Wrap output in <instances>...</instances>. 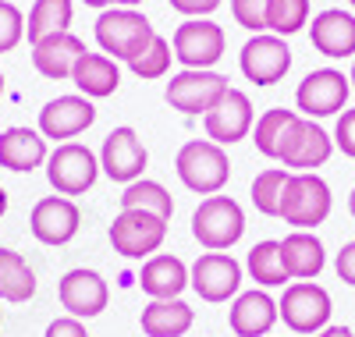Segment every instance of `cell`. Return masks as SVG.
Segmentation results:
<instances>
[{"label": "cell", "instance_id": "cell-19", "mask_svg": "<svg viewBox=\"0 0 355 337\" xmlns=\"http://www.w3.org/2000/svg\"><path fill=\"white\" fill-rule=\"evenodd\" d=\"M277 320H281L277 302L263 288L242 291L239 298L231 302V309H227V323H231L234 337H266Z\"/></svg>", "mask_w": 355, "mask_h": 337}, {"label": "cell", "instance_id": "cell-41", "mask_svg": "<svg viewBox=\"0 0 355 337\" xmlns=\"http://www.w3.org/2000/svg\"><path fill=\"white\" fill-rule=\"evenodd\" d=\"M316 337H355L352 327H341V323H331V327H323Z\"/></svg>", "mask_w": 355, "mask_h": 337}, {"label": "cell", "instance_id": "cell-25", "mask_svg": "<svg viewBox=\"0 0 355 337\" xmlns=\"http://www.w3.org/2000/svg\"><path fill=\"white\" fill-rule=\"evenodd\" d=\"M139 323L146 337H185L196 323V309L182 298H150Z\"/></svg>", "mask_w": 355, "mask_h": 337}, {"label": "cell", "instance_id": "cell-37", "mask_svg": "<svg viewBox=\"0 0 355 337\" xmlns=\"http://www.w3.org/2000/svg\"><path fill=\"white\" fill-rule=\"evenodd\" d=\"M334 146L345 153L348 160H355V107L338 114V125H334Z\"/></svg>", "mask_w": 355, "mask_h": 337}, {"label": "cell", "instance_id": "cell-46", "mask_svg": "<svg viewBox=\"0 0 355 337\" xmlns=\"http://www.w3.org/2000/svg\"><path fill=\"white\" fill-rule=\"evenodd\" d=\"M348 82H352V93H355V64H352V75H348Z\"/></svg>", "mask_w": 355, "mask_h": 337}, {"label": "cell", "instance_id": "cell-4", "mask_svg": "<svg viewBox=\"0 0 355 337\" xmlns=\"http://www.w3.org/2000/svg\"><path fill=\"white\" fill-rule=\"evenodd\" d=\"M245 234V209L231 196H206L192 213V238L206 252H227Z\"/></svg>", "mask_w": 355, "mask_h": 337}, {"label": "cell", "instance_id": "cell-5", "mask_svg": "<svg viewBox=\"0 0 355 337\" xmlns=\"http://www.w3.org/2000/svg\"><path fill=\"white\" fill-rule=\"evenodd\" d=\"M281 320L291 334H320L323 327H331V313H334V302L331 291L320 288L316 281H291L277 302Z\"/></svg>", "mask_w": 355, "mask_h": 337}, {"label": "cell", "instance_id": "cell-45", "mask_svg": "<svg viewBox=\"0 0 355 337\" xmlns=\"http://www.w3.org/2000/svg\"><path fill=\"white\" fill-rule=\"evenodd\" d=\"M82 4H89V8H107V0H82Z\"/></svg>", "mask_w": 355, "mask_h": 337}, {"label": "cell", "instance_id": "cell-33", "mask_svg": "<svg viewBox=\"0 0 355 337\" xmlns=\"http://www.w3.org/2000/svg\"><path fill=\"white\" fill-rule=\"evenodd\" d=\"M309 25V0H270L266 8V33L295 36Z\"/></svg>", "mask_w": 355, "mask_h": 337}, {"label": "cell", "instance_id": "cell-14", "mask_svg": "<svg viewBox=\"0 0 355 337\" xmlns=\"http://www.w3.org/2000/svg\"><path fill=\"white\" fill-rule=\"evenodd\" d=\"M146 164H150V153H146V146H142L135 128L121 125V128L107 132L103 149H100V171L110 181H117V185H132V181L142 178Z\"/></svg>", "mask_w": 355, "mask_h": 337}, {"label": "cell", "instance_id": "cell-21", "mask_svg": "<svg viewBox=\"0 0 355 337\" xmlns=\"http://www.w3.org/2000/svg\"><path fill=\"white\" fill-rule=\"evenodd\" d=\"M46 157H50V149L40 128L15 125V128L0 132V167H8L15 174H28V171L43 167Z\"/></svg>", "mask_w": 355, "mask_h": 337}, {"label": "cell", "instance_id": "cell-43", "mask_svg": "<svg viewBox=\"0 0 355 337\" xmlns=\"http://www.w3.org/2000/svg\"><path fill=\"white\" fill-rule=\"evenodd\" d=\"M8 213V192H4V185H0V217Z\"/></svg>", "mask_w": 355, "mask_h": 337}, {"label": "cell", "instance_id": "cell-49", "mask_svg": "<svg viewBox=\"0 0 355 337\" xmlns=\"http://www.w3.org/2000/svg\"><path fill=\"white\" fill-rule=\"evenodd\" d=\"M348 4H352V8H355V0H348Z\"/></svg>", "mask_w": 355, "mask_h": 337}, {"label": "cell", "instance_id": "cell-48", "mask_svg": "<svg viewBox=\"0 0 355 337\" xmlns=\"http://www.w3.org/2000/svg\"><path fill=\"white\" fill-rule=\"evenodd\" d=\"M0 323H4V313H0Z\"/></svg>", "mask_w": 355, "mask_h": 337}, {"label": "cell", "instance_id": "cell-31", "mask_svg": "<svg viewBox=\"0 0 355 337\" xmlns=\"http://www.w3.org/2000/svg\"><path fill=\"white\" fill-rule=\"evenodd\" d=\"M291 171L288 167H266L252 178V206L263 213V217H281V199H284V185H288Z\"/></svg>", "mask_w": 355, "mask_h": 337}, {"label": "cell", "instance_id": "cell-9", "mask_svg": "<svg viewBox=\"0 0 355 337\" xmlns=\"http://www.w3.org/2000/svg\"><path fill=\"white\" fill-rule=\"evenodd\" d=\"M227 78L220 71H192V68H182L178 75H171L167 89H164V100L174 107V110H182L189 117H206L227 93Z\"/></svg>", "mask_w": 355, "mask_h": 337}, {"label": "cell", "instance_id": "cell-26", "mask_svg": "<svg viewBox=\"0 0 355 337\" xmlns=\"http://www.w3.org/2000/svg\"><path fill=\"white\" fill-rule=\"evenodd\" d=\"M71 82L78 85V93L89 96V100H103V96H114L117 85H121V68L117 60L107 57V53H82L78 64L71 71Z\"/></svg>", "mask_w": 355, "mask_h": 337}, {"label": "cell", "instance_id": "cell-47", "mask_svg": "<svg viewBox=\"0 0 355 337\" xmlns=\"http://www.w3.org/2000/svg\"><path fill=\"white\" fill-rule=\"evenodd\" d=\"M0 96H4V71H0Z\"/></svg>", "mask_w": 355, "mask_h": 337}, {"label": "cell", "instance_id": "cell-27", "mask_svg": "<svg viewBox=\"0 0 355 337\" xmlns=\"http://www.w3.org/2000/svg\"><path fill=\"white\" fill-rule=\"evenodd\" d=\"M36 270L25 263V256L15 249H0V302L21 305L36 295Z\"/></svg>", "mask_w": 355, "mask_h": 337}, {"label": "cell", "instance_id": "cell-22", "mask_svg": "<svg viewBox=\"0 0 355 337\" xmlns=\"http://www.w3.org/2000/svg\"><path fill=\"white\" fill-rule=\"evenodd\" d=\"M309 40L316 46V53L323 57H352L355 53V15L341 11V8H327L320 11L309 25Z\"/></svg>", "mask_w": 355, "mask_h": 337}, {"label": "cell", "instance_id": "cell-44", "mask_svg": "<svg viewBox=\"0 0 355 337\" xmlns=\"http://www.w3.org/2000/svg\"><path fill=\"white\" fill-rule=\"evenodd\" d=\"M348 213H352V217H355V189L348 192Z\"/></svg>", "mask_w": 355, "mask_h": 337}, {"label": "cell", "instance_id": "cell-15", "mask_svg": "<svg viewBox=\"0 0 355 337\" xmlns=\"http://www.w3.org/2000/svg\"><path fill=\"white\" fill-rule=\"evenodd\" d=\"M82 227V209L75 199L68 196H46L33 206V213H28V231H33L36 241L43 245H68Z\"/></svg>", "mask_w": 355, "mask_h": 337}, {"label": "cell", "instance_id": "cell-6", "mask_svg": "<svg viewBox=\"0 0 355 337\" xmlns=\"http://www.w3.org/2000/svg\"><path fill=\"white\" fill-rule=\"evenodd\" d=\"M100 178V157L82 142H61L46 157V181L57 196H85Z\"/></svg>", "mask_w": 355, "mask_h": 337}, {"label": "cell", "instance_id": "cell-42", "mask_svg": "<svg viewBox=\"0 0 355 337\" xmlns=\"http://www.w3.org/2000/svg\"><path fill=\"white\" fill-rule=\"evenodd\" d=\"M107 4H110V8H139L142 0H107Z\"/></svg>", "mask_w": 355, "mask_h": 337}, {"label": "cell", "instance_id": "cell-29", "mask_svg": "<svg viewBox=\"0 0 355 337\" xmlns=\"http://www.w3.org/2000/svg\"><path fill=\"white\" fill-rule=\"evenodd\" d=\"M71 15H75L71 0H36L33 11H28V25H25L28 43H40L53 33H68Z\"/></svg>", "mask_w": 355, "mask_h": 337}, {"label": "cell", "instance_id": "cell-34", "mask_svg": "<svg viewBox=\"0 0 355 337\" xmlns=\"http://www.w3.org/2000/svg\"><path fill=\"white\" fill-rule=\"evenodd\" d=\"M171 57H174V46H171V40H164L160 33L153 36V43L150 46H146L135 60H132V71L139 75V78H146V82H150V78H164L167 71H171Z\"/></svg>", "mask_w": 355, "mask_h": 337}, {"label": "cell", "instance_id": "cell-16", "mask_svg": "<svg viewBox=\"0 0 355 337\" xmlns=\"http://www.w3.org/2000/svg\"><path fill=\"white\" fill-rule=\"evenodd\" d=\"M96 121V107L89 96L82 93H68V96H57L40 110V132L43 139H53L57 146L71 142L75 135H82L85 128H93Z\"/></svg>", "mask_w": 355, "mask_h": 337}, {"label": "cell", "instance_id": "cell-17", "mask_svg": "<svg viewBox=\"0 0 355 337\" xmlns=\"http://www.w3.org/2000/svg\"><path fill=\"white\" fill-rule=\"evenodd\" d=\"M57 298H61V305L68 309V316L75 320H93L107 309V302H110V288L107 281L100 277L96 270H68L61 284H57Z\"/></svg>", "mask_w": 355, "mask_h": 337}, {"label": "cell", "instance_id": "cell-38", "mask_svg": "<svg viewBox=\"0 0 355 337\" xmlns=\"http://www.w3.org/2000/svg\"><path fill=\"white\" fill-rule=\"evenodd\" d=\"M43 337H89V330H85V323L75 320V316H57V320L46 323V334H43Z\"/></svg>", "mask_w": 355, "mask_h": 337}, {"label": "cell", "instance_id": "cell-36", "mask_svg": "<svg viewBox=\"0 0 355 337\" xmlns=\"http://www.w3.org/2000/svg\"><path fill=\"white\" fill-rule=\"evenodd\" d=\"M266 8H270V0H231V15L242 28L249 33H266Z\"/></svg>", "mask_w": 355, "mask_h": 337}, {"label": "cell", "instance_id": "cell-10", "mask_svg": "<svg viewBox=\"0 0 355 337\" xmlns=\"http://www.w3.org/2000/svg\"><path fill=\"white\" fill-rule=\"evenodd\" d=\"M331 153H334V139L323 132L316 121L309 117H295L291 121V128L277 149V164L288 167L291 174H302V171H316L331 160Z\"/></svg>", "mask_w": 355, "mask_h": 337}, {"label": "cell", "instance_id": "cell-30", "mask_svg": "<svg viewBox=\"0 0 355 337\" xmlns=\"http://www.w3.org/2000/svg\"><path fill=\"white\" fill-rule=\"evenodd\" d=\"M121 209H142V213H157V217L171 221L174 217V199L171 192L153 178H139L121 192Z\"/></svg>", "mask_w": 355, "mask_h": 337}, {"label": "cell", "instance_id": "cell-28", "mask_svg": "<svg viewBox=\"0 0 355 337\" xmlns=\"http://www.w3.org/2000/svg\"><path fill=\"white\" fill-rule=\"evenodd\" d=\"M245 270L259 288H288L291 284L284 259H281V241H256L245 256Z\"/></svg>", "mask_w": 355, "mask_h": 337}, {"label": "cell", "instance_id": "cell-23", "mask_svg": "<svg viewBox=\"0 0 355 337\" xmlns=\"http://www.w3.org/2000/svg\"><path fill=\"white\" fill-rule=\"evenodd\" d=\"M281 259L291 281H316L327 266V249L313 231H291L281 238Z\"/></svg>", "mask_w": 355, "mask_h": 337}, {"label": "cell", "instance_id": "cell-7", "mask_svg": "<svg viewBox=\"0 0 355 337\" xmlns=\"http://www.w3.org/2000/svg\"><path fill=\"white\" fill-rule=\"evenodd\" d=\"M114 252H121L125 259H150L160 252V245L167 238V221L157 213H142V209H121L114 217L107 231Z\"/></svg>", "mask_w": 355, "mask_h": 337}, {"label": "cell", "instance_id": "cell-11", "mask_svg": "<svg viewBox=\"0 0 355 337\" xmlns=\"http://www.w3.org/2000/svg\"><path fill=\"white\" fill-rule=\"evenodd\" d=\"M189 288L202 302H227L242 295V263L231 252H202L189 266Z\"/></svg>", "mask_w": 355, "mask_h": 337}, {"label": "cell", "instance_id": "cell-1", "mask_svg": "<svg viewBox=\"0 0 355 337\" xmlns=\"http://www.w3.org/2000/svg\"><path fill=\"white\" fill-rule=\"evenodd\" d=\"M153 36H157L153 21L135 8H107L96 18L100 50L107 57H114V60H125V64H132V60L153 43Z\"/></svg>", "mask_w": 355, "mask_h": 337}, {"label": "cell", "instance_id": "cell-24", "mask_svg": "<svg viewBox=\"0 0 355 337\" xmlns=\"http://www.w3.org/2000/svg\"><path fill=\"white\" fill-rule=\"evenodd\" d=\"M139 288L150 298H182V291L189 288V266L171 252H157L142 263Z\"/></svg>", "mask_w": 355, "mask_h": 337}, {"label": "cell", "instance_id": "cell-3", "mask_svg": "<svg viewBox=\"0 0 355 337\" xmlns=\"http://www.w3.org/2000/svg\"><path fill=\"white\" fill-rule=\"evenodd\" d=\"M174 171L182 178V185L196 196H217L227 178H231V160L224 146L210 142V139H192L178 149L174 157Z\"/></svg>", "mask_w": 355, "mask_h": 337}, {"label": "cell", "instance_id": "cell-20", "mask_svg": "<svg viewBox=\"0 0 355 337\" xmlns=\"http://www.w3.org/2000/svg\"><path fill=\"white\" fill-rule=\"evenodd\" d=\"M82 53H85V43L75 33H53V36L33 43V68L50 82H64V78H71Z\"/></svg>", "mask_w": 355, "mask_h": 337}, {"label": "cell", "instance_id": "cell-8", "mask_svg": "<svg viewBox=\"0 0 355 337\" xmlns=\"http://www.w3.org/2000/svg\"><path fill=\"white\" fill-rule=\"evenodd\" d=\"M174 57L182 60V68H192V71H214V64L224 57L227 50V36L224 28L210 18H189L174 28Z\"/></svg>", "mask_w": 355, "mask_h": 337}, {"label": "cell", "instance_id": "cell-40", "mask_svg": "<svg viewBox=\"0 0 355 337\" xmlns=\"http://www.w3.org/2000/svg\"><path fill=\"white\" fill-rule=\"evenodd\" d=\"M220 4L224 0H171V8L178 15H189V18H206V15H214Z\"/></svg>", "mask_w": 355, "mask_h": 337}, {"label": "cell", "instance_id": "cell-32", "mask_svg": "<svg viewBox=\"0 0 355 337\" xmlns=\"http://www.w3.org/2000/svg\"><path fill=\"white\" fill-rule=\"evenodd\" d=\"M299 117V110H284V107H274V110H266L259 121H256V128H252V142L256 149L263 153L266 160H277V149L291 128V121Z\"/></svg>", "mask_w": 355, "mask_h": 337}, {"label": "cell", "instance_id": "cell-13", "mask_svg": "<svg viewBox=\"0 0 355 337\" xmlns=\"http://www.w3.org/2000/svg\"><path fill=\"white\" fill-rule=\"evenodd\" d=\"M242 75L256 85H277L288 71H291V46L284 43V36L274 33H256L242 53H239Z\"/></svg>", "mask_w": 355, "mask_h": 337}, {"label": "cell", "instance_id": "cell-18", "mask_svg": "<svg viewBox=\"0 0 355 337\" xmlns=\"http://www.w3.org/2000/svg\"><path fill=\"white\" fill-rule=\"evenodd\" d=\"M252 103L249 96L242 93V89H227L224 100L202 117V128H206V139L217 142V146H234V142H242L249 139L252 132Z\"/></svg>", "mask_w": 355, "mask_h": 337}, {"label": "cell", "instance_id": "cell-35", "mask_svg": "<svg viewBox=\"0 0 355 337\" xmlns=\"http://www.w3.org/2000/svg\"><path fill=\"white\" fill-rule=\"evenodd\" d=\"M21 40H25V15L11 0H0V53H11Z\"/></svg>", "mask_w": 355, "mask_h": 337}, {"label": "cell", "instance_id": "cell-39", "mask_svg": "<svg viewBox=\"0 0 355 337\" xmlns=\"http://www.w3.org/2000/svg\"><path fill=\"white\" fill-rule=\"evenodd\" d=\"M334 270H338V281L355 288V241H345L341 252L334 256Z\"/></svg>", "mask_w": 355, "mask_h": 337}, {"label": "cell", "instance_id": "cell-2", "mask_svg": "<svg viewBox=\"0 0 355 337\" xmlns=\"http://www.w3.org/2000/svg\"><path fill=\"white\" fill-rule=\"evenodd\" d=\"M334 209L331 185L316 171L291 174L281 199V221L291 224V231H316Z\"/></svg>", "mask_w": 355, "mask_h": 337}, {"label": "cell", "instance_id": "cell-12", "mask_svg": "<svg viewBox=\"0 0 355 337\" xmlns=\"http://www.w3.org/2000/svg\"><path fill=\"white\" fill-rule=\"evenodd\" d=\"M352 96V82L345 71L338 68H316L309 71L299 89H295V107H299L302 117H331V114H341L345 103Z\"/></svg>", "mask_w": 355, "mask_h": 337}]
</instances>
